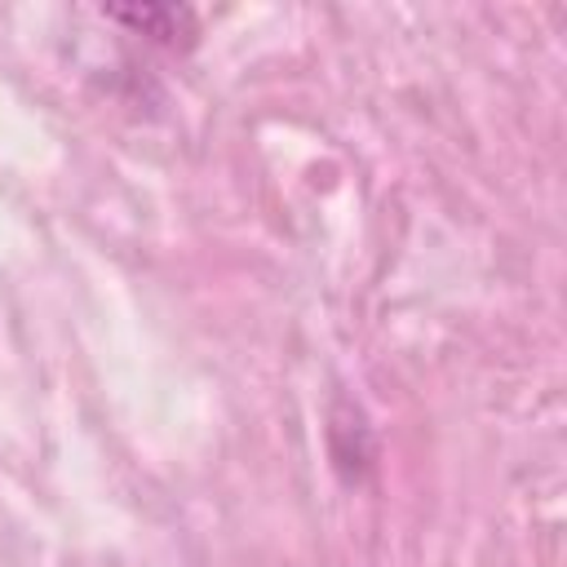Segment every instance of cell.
<instances>
[{
	"label": "cell",
	"instance_id": "cell-1",
	"mask_svg": "<svg viewBox=\"0 0 567 567\" xmlns=\"http://www.w3.org/2000/svg\"><path fill=\"white\" fill-rule=\"evenodd\" d=\"M111 18H120V22H133L137 31H151V35H186L190 31V13L186 9H151V4H142V9H111Z\"/></svg>",
	"mask_w": 567,
	"mask_h": 567
}]
</instances>
